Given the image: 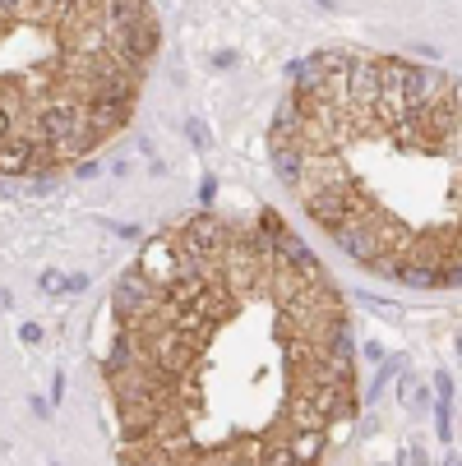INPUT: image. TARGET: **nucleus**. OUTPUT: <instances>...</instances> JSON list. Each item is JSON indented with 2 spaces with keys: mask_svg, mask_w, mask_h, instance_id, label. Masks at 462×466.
<instances>
[{
  "mask_svg": "<svg viewBox=\"0 0 462 466\" xmlns=\"http://www.w3.org/2000/svg\"><path fill=\"white\" fill-rule=\"evenodd\" d=\"M393 79H398V93L407 102V111H421V106H435V97L444 88H453L439 70H426V65H403V60H388Z\"/></svg>",
  "mask_w": 462,
  "mask_h": 466,
  "instance_id": "nucleus-1",
  "label": "nucleus"
},
{
  "mask_svg": "<svg viewBox=\"0 0 462 466\" xmlns=\"http://www.w3.org/2000/svg\"><path fill=\"white\" fill-rule=\"evenodd\" d=\"M301 204H305V213H310L323 231H334V236H338L347 222H356V198H352L347 189H305Z\"/></svg>",
  "mask_w": 462,
  "mask_h": 466,
  "instance_id": "nucleus-2",
  "label": "nucleus"
},
{
  "mask_svg": "<svg viewBox=\"0 0 462 466\" xmlns=\"http://www.w3.org/2000/svg\"><path fill=\"white\" fill-rule=\"evenodd\" d=\"M343 84H347V106L375 111L384 102V60H356Z\"/></svg>",
  "mask_w": 462,
  "mask_h": 466,
  "instance_id": "nucleus-3",
  "label": "nucleus"
},
{
  "mask_svg": "<svg viewBox=\"0 0 462 466\" xmlns=\"http://www.w3.org/2000/svg\"><path fill=\"white\" fill-rule=\"evenodd\" d=\"M111 305H116V319H120V323H135L139 314H149V309H153V287H149V278H144L139 268L125 273Z\"/></svg>",
  "mask_w": 462,
  "mask_h": 466,
  "instance_id": "nucleus-4",
  "label": "nucleus"
},
{
  "mask_svg": "<svg viewBox=\"0 0 462 466\" xmlns=\"http://www.w3.org/2000/svg\"><path fill=\"white\" fill-rule=\"evenodd\" d=\"M222 245H227V231H222V222H218V218L200 213V218H190V222H185V249H190V254L213 258Z\"/></svg>",
  "mask_w": 462,
  "mask_h": 466,
  "instance_id": "nucleus-5",
  "label": "nucleus"
},
{
  "mask_svg": "<svg viewBox=\"0 0 462 466\" xmlns=\"http://www.w3.org/2000/svg\"><path fill=\"white\" fill-rule=\"evenodd\" d=\"M273 171L287 185H305V144L301 139H273Z\"/></svg>",
  "mask_w": 462,
  "mask_h": 466,
  "instance_id": "nucleus-6",
  "label": "nucleus"
},
{
  "mask_svg": "<svg viewBox=\"0 0 462 466\" xmlns=\"http://www.w3.org/2000/svg\"><path fill=\"white\" fill-rule=\"evenodd\" d=\"M352 258H361V263H370V258H379V240H375V231H370V222H347L338 236H334Z\"/></svg>",
  "mask_w": 462,
  "mask_h": 466,
  "instance_id": "nucleus-7",
  "label": "nucleus"
},
{
  "mask_svg": "<svg viewBox=\"0 0 462 466\" xmlns=\"http://www.w3.org/2000/svg\"><path fill=\"white\" fill-rule=\"evenodd\" d=\"M323 430H296L292 434V457H296V466H310V461H319V452H323Z\"/></svg>",
  "mask_w": 462,
  "mask_h": 466,
  "instance_id": "nucleus-8",
  "label": "nucleus"
},
{
  "mask_svg": "<svg viewBox=\"0 0 462 466\" xmlns=\"http://www.w3.org/2000/svg\"><path fill=\"white\" fill-rule=\"evenodd\" d=\"M398 282H407V287H444V273L435 268V263H403Z\"/></svg>",
  "mask_w": 462,
  "mask_h": 466,
  "instance_id": "nucleus-9",
  "label": "nucleus"
},
{
  "mask_svg": "<svg viewBox=\"0 0 462 466\" xmlns=\"http://www.w3.org/2000/svg\"><path fill=\"white\" fill-rule=\"evenodd\" d=\"M259 466H296V457H292V443H273V448H263Z\"/></svg>",
  "mask_w": 462,
  "mask_h": 466,
  "instance_id": "nucleus-10",
  "label": "nucleus"
},
{
  "mask_svg": "<svg viewBox=\"0 0 462 466\" xmlns=\"http://www.w3.org/2000/svg\"><path fill=\"white\" fill-rule=\"evenodd\" d=\"M19 338H24V347H37V342H42V328H37V323H24Z\"/></svg>",
  "mask_w": 462,
  "mask_h": 466,
  "instance_id": "nucleus-11",
  "label": "nucleus"
},
{
  "mask_svg": "<svg viewBox=\"0 0 462 466\" xmlns=\"http://www.w3.org/2000/svg\"><path fill=\"white\" fill-rule=\"evenodd\" d=\"M28 407H33V416H37V420H46V416H51V402H46V397H28Z\"/></svg>",
  "mask_w": 462,
  "mask_h": 466,
  "instance_id": "nucleus-12",
  "label": "nucleus"
},
{
  "mask_svg": "<svg viewBox=\"0 0 462 466\" xmlns=\"http://www.w3.org/2000/svg\"><path fill=\"white\" fill-rule=\"evenodd\" d=\"M42 291H65V278L60 273H42Z\"/></svg>",
  "mask_w": 462,
  "mask_h": 466,
  "instance_id": "nucleus-13",
  "label": "nucleus"
},
{
  "mask_svg": "<svg viewBox=\"0 0 462 466\" xmlns=\"http://www.w3.org/2000/svg\"><path fill=\"white\" fill-rule=\"evenodd\" d=\"M88 287V278L84 273H75V278H65V291H84Z\"/></svg>",
  "mask_w": 462,
  "mask_h": 466,
  "instance_id": "nucleus-14",
  "label": "nucleus"
},
{
  "mask_svg": "<svg viewBox=\"0 0 462 466\" xmlns=\"http://www.w3.org/2000/svg\"><path fill=\"white\" fill-rule=\"evenodd\" d=\"M213 65H218V70H227V65H236V51H218Z\"/></svg>",
  "mask_w": 462,
  "mask_h": 466,
  "instance_id": "nucleus-15",
  "label": "nucleus"
},
{
  "mask_svg": "<svg viewBox=\"0 0 462 466\" xmlns=\"http://www.w3.org/2000/svg\"><path fill=\"white\" fill-rule=\"evenodd\" d=\"M60 397H65V374L51 379V402H60Z\"/></svg>",
  "mask_w": 462,
  "mask_h": 466,
  "instance_id": "nucleus-16",
  "label": "nucleus"
},
{
  "mask_svg": "<svg viewBox=\"0 0 462 466\" xmlns=\"http://www.w3.org/2000/svg\"><path fill=\"white\" fill-rule=\"evenodd\" d=\"M448 93H453V102H457V111H462V84H453Z\"/></svg>",
  "mask_w": 462,
  "mask_h": 466,
  "instance_id": "nucleus-17",
  "label": "nucleus"
},
{
  "mask_svg": "<svg viewBox=\"0 0 462 466\" xmlns=\"http://www.w3.org/2000/svg\"><path fill=\"white\" fill-rule=\"evenodd\" d=\"M457 356H462V338H457Z\"/></svg>",
  "mask_w": 462,
  "mask_h": 466,
  "instance_id": "nucleus-18",
  "label": "nucleus"
},
{
  "mask_svg": "<svg viewBox=\"0 0 462 466\" xmlns=\"http://www.w3.org/2000/svg\"><path fill=\"white\" fill-rule=\"evenodd\" d=\"M448 466H457V461H448Z\"/></svg>",
  "mask_w": 462,
  "mask_h": 466,
  "instance_id": "nucleus-19",
  "label": "nucleus"
}]
</instances>
